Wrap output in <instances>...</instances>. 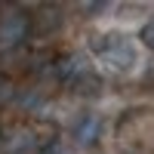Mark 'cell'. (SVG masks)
Wrapping results in <instances>:
<instances>
[{"instance_id":"6da1fadb","label":"cell","mask_w":154,"mask_h":154,"mask_svg":"<svg viewBox=\"0 0 154 154\" xmlns=\"http://www.w3.org/2000/svg\"><path fill=\"white\" fill-rule=\"evenodd\" d=\"M89 49L102 62V68H108L111 74H130L139 65L136 43L120 31H93L89 34Z\"/></svg>"},{"instance_id":"7a4b0ae2","label":"cell","mask_w":154,"mask_h":154,"mask_svg":"<svg viewBox=\"0 0 154 154\" xmlns=\"http://www.w3.org/2000/svg\"><path fill=\"white\" fill-rule=\"evenodd\" d=\"M43 74H49L56 83L68 86L77 96H93V93L102 89V80L93 71V65H89L83 56H77V53H59L56 59H49Z\"/></svg>"},{"instance_id":"3957f363","label":"cell","mask_w":154,"mask_h":154,"mask_svg":"<svg viewBox=\"0 0 154 154\" xmlns=\"http://www.w3.org/2000/svg\"><path fill=\"white\" fill-rule=\"evenodd\" d=\"M117 145L126 154H154V108H130L120 114Z\"/></svg>"},{"instance_id":"277c9868","label":"cell","mask_w":154,"mask_h":154,"mask_svg":"<svg viewBox=\"0 0 154 154\" xmlns=\"http://www.w3.org/2000/svg\"><path fill=\"white\" fill-rule=\"evenodd\" d=\"M31 37V9L19 3L0 6V53H19Z\"/></svg>"},{"instance_id":"5b68a950","label":"cell","mask_w":154,"mask_h":154,"mask_svg":"<svg viewBox=\"0 0 154 154\" xmlns=\"http://www.w3.org/2000/svg\"><path fill=\"white\" fill-rule=\"evenodd\" d=\"M68 133H71V142H74V145L93 148L99 139H102V133H105V117H102L99 111H80V114L71 120Z\"/></svg>"},{"instance_id":"8992f818","label":"cell","mask_w":154,"mask_h":154,"mask_svg":"<svg viewBox=\"0 0 154 154\" xmlns=\"http://www.w3.org/2000/svg\"><path fill=\"white\" fill-rule=\"evenodd\" d=\"M65 28V9L59 3H40L31 9V34L37 37H53Z\"/></svg>"},{"instance_id":"52a82bcc","label":"cell","mask_w":154,"mask_h":154,"mask_svg":"<svg viewBox=\"0 0 154 154\" xmlns=\"http://www.w3.org/2000/svg\"><path fill=\"white\" fill-rule=\"evenodd\" d=\"M16 102L22 105V111H40L46 105V93L40 86H28V89H19L16 93Z\"/></svg>"},{"instance_id":"ba28073f","label":"cell","mask_w":154,"mask_h":154,"mask_svg":"<svg viewBox=\"0 0 154 154\" xmlns=\"http://www.w3.org/2000/svg\"><path fill=\"white\" fill-rule=\"evenodd\" d=\"M16 93H19L16 80H12V77H9L6 71H0V108L12 105V102H16Z\"/></svg>"},{"instance_id":"9c48e42d","label":"cell","mask_w":154,"mask_h":154,"mask_svg":"<svg viewBox=\"0 0 154 154\" xmlns=\"http://www.w3.org/2000/svg\"><path fill=\"white\" fill-rule=\"evenodd\" d=\"M139 40L145 43V49H151V53H154V16L142 22V31H139Z\"/></svg>"},{"instance_id":"30bf717a","label":"cell","mask_w":154,"mask_h":154,"mask_svg":"<svg viewBox=\"0 0 154 154\" xmlns=\"http://www.w3.org/2000/svg\"><path fill=\"white\" fill-rule=\"evenodd\" d=\"M74 9L80 12V16H99V12L108 9V3H105V0H93V3H77Z\"/></svg>"},{"instance_id":"8fae6325","label":"cell","mask_w":154,"mask_h":154,"mask_svg":"<svg viewBox=\"0 0 154 154\" xmlns=\"http://www.w3.org/2000/svg\"><path fill=\"white\" fill-rule=\"evenodd\" d=\"M37 154H71V148L65 142H59V139H53V142H43L37 148Z\"/></svg>"},{"instance_id":"7c38bea8","label":"cell","mask_w":154,"mask_h":154,"mask_svg":"<svg viewBox=\"0 0 154 154\" xmlns=\"http://www.w3.org/2000/svg\"><path fill=\"white\" fill-rule=\"evenodd\" d=\"M0 136H3V133H0Z\"/></svg>"}]
</instances>
